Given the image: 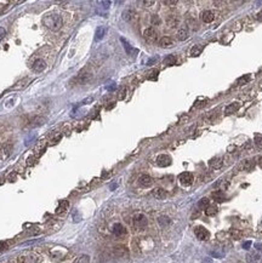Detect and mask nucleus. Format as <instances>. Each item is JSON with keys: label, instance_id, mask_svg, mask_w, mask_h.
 <instances>
[{"label": "nucleus", "instance_id": "58836bf2", "mask_svg": "<svg viewBox=\"0 0 262 263\" xmlns=\"http://www.w3.org/2000/svg\"><path fill=\"white\" fill-rule=\"evenodd\" d=\"M8 246H9V245H8V242H6V241H2V242H0V252L5 251V250L8 249Z\"/></svg>", "mask_w": 262, "mask_h": 263}, {"label": "nucleus", "instance_id": "c9c22d12", "mask_svg": "<svg viewBox=\"0 0 262 263\" xmlns=\"http://www.w3.org/2000/svg\"><path fill=\"white\" fill-rule=\"evenodd\" d=\"M26 82H27V80H22V81H20L17 85L14 86V89H22V87L26 86Z\"/></svg>", "mask_w": 262, "mask_h": 263}, {"label": "nucleus", "instance_id": "a878e982", "mask_svg": "<svg viewBox=\"0 0 262 263\" xmlns=\"http://www.w3.org/2000/svg\"><path fill=\"white\" fill-rule=\"evenodd\" d=\"M74 263H90V257L87 255H81L74 261Z\"/></svg>", "mask_w": 262, "mask_h": 263}, {"label": "nucleus", "instance_id": "7c9ffc66", "mask_svg": "<svg viewBox=\"0 0 262 263\" xmlns=\"http://www.w3.org/2000/svg\"><path fill=\"white\" fill-rule=\"evenodd\" d=\"M208 206H209V199L203 198V199L199 200V203H198V207H199V209H205V207H208Z\"/></svg>", "mask_w": 262, "mask_h": 263}, {"label": "nucleus", "instance_id": "dca6fc26", "mask_svg": "<svg viewBox=\"0 0 262 263\" xmlns=\"http://www.w3.org/2000/svg\"><path fill=\"white\" fill-rule=\"evenodd\" d=\"M68 206H69V203H68L67 200H62V201L60 203L58 207L56 209V215H62L63 212H66L67 209H68Z\"/></svg>", "mask_w": 262, "mask_h": 263}, {"label": "nucleus", "instance_id": "4be33fe9", "mask_svg": "<svg viewBox=\"0 0 262 263\" xmlns=\"http://www.w3.org/2000/svg\"><path fill=\"white\" fill-rule=\"evenodd\" d=\"M212 198L215 199V201H217V203H222V201L225 200V194H223L222 191H217V192H215V193L212 194Z\"/></svg>", "mask_w": 262, "mask_h": 263}, {"label": "nucleus", "instance_id": "bb28decb", "mask_svg": "<svg viewBox=\"0 0 262 263\" xmlns=\"http://www.w3.org/2000/svg\"><path fill=\"white\" fill-rule=\"evenodd\" d=\"M216 212H217V207H216L215 205H209V206L205 209V213H206L208 216H214V215H216Z\"/></svg>", "mask_w": 262, "mask_h": 263}, {"label": "nucleus", "instance_id": "79ce46f5", "mask_svg": "<svg viewBox=\"0 0 262 263\" xmlns=\"http://www.w3.org/2000/svg\"><path fill=\"white\" fill-rule=\"evenodd\" d=\"M152 23H153V24H159V23H160V20H159V17H158L157 15H153V16H152Z\"/></svg>", "mask_w": 262, "mask_h": 263}, {"label": "nucleus", "instance_id": "f03ea898", "mask_svg": "<svg viewBox=\"0 0 262 263\" xmlns=\"http://www.w3.org/2000/svg\"><path fill=\"white\" fill-rule=\"evenodd\" d=\"M148 224V221H147V217L143 215V213H137L132 218V226L136 230H142L147 227Z\"/></svg>", "mask_w": 262, "mask_h": 263}, {"label": "nucleus", "instance_id": "de8ad7c7", "mask_svg": "<svg viewBox=\"0 0 262 263\" xmlns=\"http://www.w3.org/2000/svg\"><path fill=\"white\" fill-rule=\"evenodd\" d=\"M258 21H262V12H260L258 15H257V17H256Z\"/></svg>", "mask_w": 262, "mask_h": 263}, {"label": "nucleus", "instance_id": "2eb2a0df", "mask_svg": "<svg viewBox=\"0 0 262 263\" xmlns=\"http://www.w3.org/2000/svg\"><path fill=\"white\" fill-rule=\"evenodd\" d=\"M239 108H240V103H239V102H233V103L228 104V106L225 108V114H232V113H235Z\"/></svg>", "mask_w": 262, "mask_h": 263}, {"label": "nucleus", "instance_id": "a211bd4d", "mask_svg": "<svg viewBox=\"0 0 262 263\" xmlns=\"http://www.w3.org/2000/svg\"><path fill=\"white\" fill-rule=\"evenodd\" d=\"M159 45L161 47H170L172 45V39L169 38V37H163L160 40H159Z\"/></svg>", "mask_w": 262, "mask_h": 263}, {"label": "nucleus", "instance_id": "f257e3e1", "mask_svg": "<svg viewBox=\"0 0 262 263\" xmlns=\"http://www.w3.org/2000/svg\"><path fill=\"white\" fill-rule=\"evenodd\" d=\"M44 24L46 26V28H49L50 30L52 32H56L58 29H61L62 24H63V21H62V17L60 15H47L45 18H44Z\"/></svg>", "mask_w": 262, "mask_h": 263}, {"label": "nucleus", "instance_id": "473e14b6", "mask_svg": "<svg viewBox=\"0 0 262 263\" xmlns=\"http://www.w3.org/2000/svg\"><path fill=\"white\" fill-rule=\"evenodd\" d=\"M121 43L124 44V47H125V50H126V52H128V53H131V52L134 51V50H132V47L130 46V44L125 41V39H123V38H121Z\"/></svg>", "mask_w": 262, "mask_h": 263}, {"label": "nucleus", "instance_id": "20e7f679", "mask_svg": "<svg viewBox=\"0 0 262 263\" xmlns=\"http://www.w3.org/2000/svg\"><path fill=\"white\" fill-rule=\"evenodd\" d=\"M113 255L118 258H126L129 256V250L124 245H117L113 249Z\"/></svg>", "mask_w": 262, "mask_h": 263}, {"label": "nucleus", "instance_id": "412c9836", "mask_svg": "<svg viewBox=\"0 0 262 263\" xmlns=\"http://www.w3.org/2000/svg\"><path fill=\"white\" fill-rule=\"evenodd\" d=\"M177 39L180 40V41H183V40H186L187 38H188V32L185 29V28H182V29H180L179 32H177Z\"/></svg>", "mask_w": 262, "mask_h": 263}, {"label": "nucleus", "instance_id": "09e8293b", "mask_svg": "<svg viewBox=\"0 0 262 263\" xmlns=\"http://www.w3.org/2000/svg\"><path fill=\"white\" fill-rule=\"evenodd\" d=\"M235 263H243V262H241V261H237Z\"/></svg>", "mask_w": 262, "mask_h": 263}, {"label": "nucleus", "instance_id": "4468645a", "mask_svg": "<svg viewBox=\"0 0 262 263\" xmlns=\"http://www.w3.org/2000/svg\"><path fill=\"white\" fill-rule=\"evenodd\" d=\"M260 259V253L257 251H251L246 255V263H257Z\"/></svg>", "mask_w": 262, "mask_h": 263}, {"label": "nucleus", "instance_id": "9b49d317", "mask_svg": "<svg viewBox=\"0 0 262 263\" xmlns=\"http://www.w3.org/2000/svg\"><path fill=\"white\" fill-rule=\"evenodd\" d=\"M200 18H202L203 22H205V23H210V22L214 21V18H215V14H214V11H211V10H205V11L202 12Z\"/></svg>", "mask_w": 262, "mask_h": 263}, {"label": "nucleus", "instance_id": "f8f14e48", "mask_svg": "<svg viewBox=\"0 0 262 263\" xmlns=\"http://www.w3.org/2000/svg\"><path fill=\"white\" fill-rule=\"evenodd\" d=\"M113 234L115 236H123L126 234V228L120 223H115L113 226Z\"/></svg>", "mask_w": 262, "mask_h": 263}, {"label": "nucleus", "instance_id": "393cba45", "mask_svg": "<svg viewBox=\"0 0 262 263\" xmlns=\"http://www.w3.org/2000/svg\"><path fill=\"white\" fill-rule=\"evenodd\" d=\"M229 235H231V238L234 239V240H239V239H241V236H243L241 232L238 230V229H232V230L229 232Z\"/></svg>", "mask_w": 262, "mask_h": 263}, {"label": "nucleus", "instance_id": "72a5a7b5", "mask_svg": "<svg viewBox=\"0 0 262 263\" xmlns=\"http://www.w3.org/2000/svg\"><path fill=\"white\" fill-rule=\"evenodd\" d=\"M249 80H250V75L247 74V75H245V76H241V78H239V79H238V84L243 85V84H246Z\"/></svg>", "mask_w": 262, "mask_h": 263}, {"label": "nucleus", "instance_id": "9d476101", "mask_svg": "<svg viewBox=\"0 0 262 263\" xmlns=\"http://www.w3.org/2000/svg\"><path fill=\"white\" fill-rule=\"evenodd\" d=\"M157 164L161 167H165V166H169L171 164V158L166 154H160L158 158H157Z\"/></svg>", "mask_w": 262, "mask_h": 263}, {"label": "nucleus", "instance_id": "2f4dec72", "mask_svg": "<svg viewBox=\"0 0 262 263\" xmlns=\"http://www.w3.org/2000/svg\"><path fill=\"white\" fill-rule=\"evenodd\" d=\"M255 144L257 146V148L262 149V136L261 135H256L255 136Z\"/></svg>", "mask_w": 262, "mask_h": 263}, {"label": "nucleus", "instance_id": "a18cd8bd", "mask_svg": "<svg viewBox=\"0 0 262 263\" xmlns=\"http://www.w3.org/2000/svg\"><path fill=\"white\" fill-rule=\"evenodd\" d=\"M15 178H16V173H15V172H12V173H11V176H10V178H9V180H10L11 182H14V181H15Z\"/></svg>", "mask_w": 262, "mask_h": 263}, {"label": "nucleus", "instance_id": "5701e85b", "mask_svg": "<svg viewBox=\"0 0 262 263\" xmlns=\"http://www.w3.org/2000/svg\"><path fill=\"white\" fill-rule=\"evenodd\" d=\"M175 63H176V57L173 55H169L164 59V64H166V66H173Z\"/></svg>", "mask_w": 262, "mask_h": 263}, {"label": "nucleus", "instance_id": "c85d7f7f", "mask_svg": "<svg viewBox=\"0 0 262 263\" xmlns=\"http://www.w3.org/2000/svg\"><path fill=\"white\" fill-rule=\"evenodd\" d=\"M202 51H203V46H198V45H196V46L192 47V50H191V55L196 57V56H199V55L202 53Z\"/></svg>", "mask_w": 262, "mask_h": 263}, {"label": "nucleus", "instance_id": "7ed1b4c3", "mask_svg": "<svg viewBox=\"0 0 262 263\" xmlns=\"http://www.w3.org/2000/svg\"><path fill=\"white\" fill-rule=\"evenodd\" d=\"M40 262H41V258L37 253H27L17 258V263H40Z\"/></svg>", "mask_w": 262, "mask_h": 263}, {"label": "nucleus", "instance_id": "c03bdc74", "mask_svg": "<svg viewBox=\"0 0 262 263\" xmlns=\"http://www.w3.org/2000/svg\"><path fill=\"white\" fill-rule=\"evenodd\" d=\"M203 263H214V262H212V259H211V258L206 257V258H204V259H203Z\"/></svg>", "mask_w": 262, "mask_h": 263}, {"label": "nucleus", "instance_id": "ddd939ff", "mask_svg": "<svg viewBox=\"0 0 262 263\" xmlns=\"http://www.w3.org/2000/svg\"><path fill=\"white\" fill-rule=\"evenodd\" d=\"M143 37H144L147 40H149V41H153V40H155V39H157V32H155V29H154V28L149 27V28L144 29V32H143Z\"/></svg>", "mask_w": 262, "mask_h": 263}, {"label": "nucleus", "instance_id": "0eeeda50", "mask_svg": "<svg viewBox=\"0 0 262 263\" xmlns=\"http://www.w3.org/2000/svg\"><path fill=\"white\" fill-rule=\"evenodd\" d=\"M179 181L181 182V184L183 186H191L193 183V176L189 172H183L179 176Z\"/></svg>", "mask_w": 262, "mask_h": 263}, {"label": "nucleus", "instance_id": "1a4fd4ad", "mask_svg": "<svg viewBox=\"0 0 262 263\" xmlns=\"http://www.w3.org/2000/svg\"><path fill=\"white\" fill-rule=\"evenodd\" d=\"M45 68H46V62H45L43 58H38V59L34 61V63H33V70H34V72L41 73Z\"/></svg>", "mask_w": 262, "mask_h": 263}, {"label": "nucleus", "instance_id": "cd10ccee", "mask_svg": "<svg viewBox=\"0 0 262 263\" xmlns=\"http://www.w3.org/2000/svg\"><path fill=\"white\" fill-rule=\"evenodd\" d=\"M158 222H159V224H160L161 227H166V226L170 224V218L166 217V216H160V217L158 218Z\"/></svg>", "mask_w": 262, "mask_h": 263}, {"label": "nucleus", "instance_id": "a19ab883", "mask_svg": "<svg viewBox=\"0 0 262 263\" xmlns=\"http://www.w3.org/2000/svg\"><path fill=\"white\" fill-rule=\"evenodd\" d=\"M5 35H6V30H5V28L0 27V41H2V40L5 38Z\"/></svg>", "mask_w": 262, "mask_h": 263}, {"label": "nucleus", "instance_id": "37998d69", "mask_svg": "<svg viewBox=\"0 0 262 263\" xmlns=\"http://www.w3.org/2000/svg\"><path fill=\"white\" fill-rule=\"evenodd\" d=\"M250 246H251V241H246V242H244V244H243V247H244L245 250H247Z\"/></svg>", "mask_w": 262, "mask_h": 263}, {"label": "nucleus", "instance_id": "49530a36", "mask_svg": "<svg viewBox=\"0 0 262 263\" xmlns=\"http://www.w3.org/2000/svg\"><path fill=\"white\" fill-rule=\"evenodd\" d=\"M4 9H5V6H4V4H3V3H0V14H2V12L4 11Z\"/></svg>", "mask_w": 262, "mask_h": 263}, {"label": "nucleus", "instance_id": "e433bc0d", "mask_svg": "<svg viewBox=\"0 0 262 263\" xmlns=\"http://www.w3.org/2000/svg\"><path fill=\"white\" fill-rule=\"evenodd\" d=\"M163 4H164V5H171V6H173V5L177 4V0H165V2H163Z\"/></svg>", "mask_w": 262, "mask_h": 263}, {"label": "nucleus", "instance_id": "b1692460", "mask_svg": "<svg viewBox=\"0 0 262 263\" xmlns=\"http://www.w3.org/2000/svg\"><path fill=\"white\" fill-rule=\"evenodd\" d=\"M134 16H135V12L132 11V10H125L124 12H123V18L125 20V21H131L132 18H134Z\"/></svg>", "mask_w": 262, "mask_h": 263}, {"label": "nucleus", "instance_id": "f704fd0d", "mask_svg": "<svg viewBox=\"0 0 262 263\" xmlns=\"http://www.w3.org/2000/svg\"><path fill=\"white\" fill-rule=\"evenodd\" d=\"M125 95H126V89H125V87H121L120 91H119L118 98H119V100H124V98H125Z\"/></svg>", "mask_w": 262, "mask_h": 263}, {"label": "nucleus", "instance_id": "423d86ee", "mask_svg": "<svg viewBox=\"0 0 262 263\" xmlns=\"http://www.w3.org/2000/svg\"><path fill=\"white\" fill-rule=\"evenodd\" d=\"M194 232H196V235H197V238H198L199 240H208L209 236H210L209 230L205 229L204 227H200V226H199V227H196Z\"/></svg>", "mask_w": 262, "mask_h": 263}, {"label": "nucleus", "instance_id": "6ab92c4d", "mask_svg": "<svg viewBox=\"0 0 262 263\" xmlns=\"http://www.w3.org/2000/svg\"><path fill=\"white\" fill-rule=\"evenodd\" d=\"M153 195L157 198V199H164L166 197V191L163 189V188H155L153 191Z\"/></svg>", "mask_w": 262, "mask_h": 263}, {"label": "nucleus", "instance_id": "c756f323", "mask_svg": "<svg viewBox=\"0 0 262 263\" xmlns=\"http://www.w3.org/2000/svg\"><path fill=\"white\" fill-rule=\"evenodd\" d=\"M105 33H106V29L103 27H99L97 30H96V40H101L103 38Z\"/></svg>", "mask_w": 262, "mask_h": 263}, {"label": "nucleus", "instance_id": "f3484780", "mask_svg": "<svg viewBox=\"0 0 262 263\" xmlns=\"http://www.w3.org/2000/svg\"><path fill=\"white\" fill-rule=\"evenodd\" d=\"M222 165H223V161H222L221 158H215V159H211V161H210V167L215 168V170L221 168Z\"/></svg>", "mask_w": 262, "mask_h": 263}, {"label": "nucleus", "instance_id": "ea45409f", "mask_svg": "<svg viewBox=\"0 0 262 263\" xmlns=\"http://www.w3.org/2000/svg\"><path fill=\"white\" fill-rule=\"evenodd\" d=\"M154 4H155V2H154V0H144V2H143V5H144V6H147V8H149V6L154 5Z\"/></svg>", "mask_w": 262, "mask_h": 263}, {"label": "nucleus", "instance_id": "aec40b11", "mask_svg": "<svg viewBox=\"0 0 262 263\" xmlns=\"http://www.w3.org/2000/svg\"><path fill=\"white\" fill-rule=\"evenodd\" d=\"M166 23L169 24V27H171V28H173V27H177V24H179V18L176 17V16H169L167 18H166Z\"/></svg>", "mask_w": 262, "mask_h": 263}, {"label": "nucleus", "instance_id": "39448f33", "mask_svg": "<svg viewBox=\"0 0 262 263\" xmlns=\"http://www.w3.org/2000/svg\"><path fill=\"white\" fill-rule=\"evenodd\" d=\"M91 80V74L90 73H80V74H78L74 79H73V81L76 84V85H84V84H86V82H89Z\"/></svg>", "mask_w": 262, "mask_h": 263}, {"label": "nucleus", "instance_id": "6e6552de", "mask_svg": "<svg viewBox=\"0 0 262 263\" xmlns=\"http://www.w3.org/2000/svg\"><path fill=\"white\" fill-rule=\"evenodd\" d=\"M138 184L141 187L147 188V187H150L153 184V180H152L150 176H148V175H142V176H140V178H138Z\"/></svg>", "mask_w": 262, "mask_h": 263}, {"label": "nucleus", "instance_id": "4c0bfd02", "mask_svg": "<svg viewBox=\"0 0 262 263\" xmlns=\"http://www.w3.org/2000/svg\"><path fill=\"white\" fill-rule=\"evenodd\" d=\"M157 78H158V70H153V72L150 73V75L148 76L149 80H155Z\"/></svg>", "mask_w": 262, "mask_h": 263}]
</instances>
